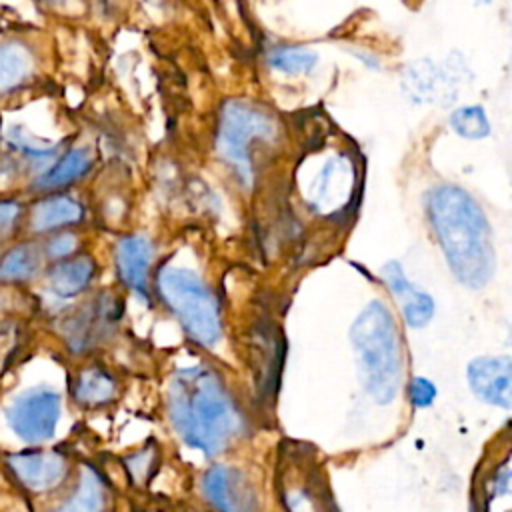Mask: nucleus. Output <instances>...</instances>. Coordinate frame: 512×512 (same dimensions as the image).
<instances>
[{"instance_id":"obj_1","label":"nucleus","mask_w":512,"mask_h":512,"mask_svg":"<svg viewBox=\"0 0 512 512\" xmlns=\"http://www.w3.org/2000/svg\"><path fill=\"white\" fill-rule=\"evenodd\" d=\"M426 212L452 274L468 288L486 286L496 258L480 204L460 186L440 184L428 192Z\"/></svg>"},{"instance_id":"obj_2","label":"nucleus","mask_w":512,"mask_h":512,"mask_svg":"<svg viewBox=\"0 0 512 512\" xmlns=\"http://www.w3.org/2000/svg\"><path fill=\"white\" fill-rule=\"evenodd\" d=\"M168 412L176 434L192 448L214 456L242 430V416L220 376L206 366L182 368L168 390Z\"/></svg>"},{"instance_id":"obj_3","label":"nucleus","mask_w":512,"mask_h":512,"mask_svg":"<svg viewBox=\"0 0 512 512\" xmlns=\"http://www.w3.org/2000/svg\"><path fill=\"white\" fill-rule=\"evenodd\" d=\"M350 340L360 358L364 390L378 404L392 402L400 388L402 354L390 310L378 300L370 302L354 320Z\"/></svg>"},{"instance_id":"obj_4","label":"nucleus","mask_w":512,"mask_h":512,"mask_svg":"<svg viewBox=\"0 0 512 512\" xmlns=\"http://www.w3.org/2000/svg\"><path fill=\"white\" fill-rule=\"evenodd\" d=\"M156 286L194 342L200 346H214L218 342L222 334L218 302L198 274L178 266H164L158 272Z\"/></svg>"},{"instance_id":"obj_5","label":"nucleus","mask_w":512,"mask_h":512,"mask_svg":"<svg viewBox=\"0 0 512 512\" xmlns=\"http://www.w3.org/2000/svg\"><path fill=\"white\" fill-rule=\"evenodd\" d=\"M270 136H274V122L268 114L246 100L232 98L224 102L218 120L216 148L246 186L252 182V142Z\"/></svg>"},{"instance_id":"obj_6","label":"nucleus","mask_w":512,"mask_h":512,"mask_svg":"<svg viewBox=\"0 0 512 512\" xmlns=\"http://www.w3.org/2000/svg\"><path fill=\"white\" fill-rule=\"evenodd\" d=\"M62 412V398L48 386H34L18 392L4 408L6 426L28 446H38L54 438Z\"/></svg>"},{"instance_id":"obj_7","label":"nucleus","mask_w":512,"mask_h":512,"mask_svg":"<svg viewBox=\"0 0 512 512\" xmlns=\"http://www.w3.org/2000/svg\"><path fill=\"white\" fill-rule=\"evenodd\" d=\"M6 470L30 494H44L62 484L68 474V460L58 450L24 448L4 456Z\"/></svg>"},{"instance_id":"obj_8","label":"nucleus","mask_w":512,"mask_h":512,"mask_svg":"<svg viewBox=\"0 0 512 512\" xmlns=\"http://www.w3.org/2000/svg\"><path fill=\"white\" fill-rule=\"evenodd\" d=\"M202 492L218 512H254L256 492L248 476L228 464L212 466L202 478Z\"/></svg>"},{"instance_id":"obj_9","label":"nucleus","mask_w":512,"mask_h":512,"mask_svg":"<svg viewBox=\"0 0 512 512\" xmlns=\"http://www.w3.org/2000/svg\"><path fill=\"white\" fill-rule=\"evenodd\" d=\"M496 452L478 470V512H510V442L504 440Z\"/></svg>"},{"instance_id":"obj_10","label":"nucleus","mask_w":512,"mask_h":512,"mask_svg":"<svg viewBox=\"0 0 512 512\" xmlns=\"http://www.w3.org/2000/svg\"><path fill=\"white\" fill-rule=\"evenodd\" d=\"M468 384L472 392L500 408H510L512 400V368L508 358L484 356L476 358L468 364Z\"/></svg>"},{"instance_id":"obj_11","label":"nucleus","mask_w":512,"mask_h":512,"mask_svg":"<svg viewBox=\"0 0 512 512\" xmlns=\"http://www.w3.org/2000/svg\"><path fill=\"white\" fill-rule=\"evenodd\" d=\"M84 208L82 204L68 196L58 192H48L46 196L32 202V206L26 210L24 224L30 234L44 236L68 226H74L82 222Z\"/></svg>"},{"instance_id":"obj_12","label":"nucleus","mask_w":512,"mask_h":512,"mask_svg":"<svg viewBox=\"0 0 512 512\" xmlns=\"http://www.w3.org/2000/svg\"><path fill=\"white\" fill-rule=\"evenodd\" d=\"M402 90L406 96L416 104H428V102H446L448 92L454 96V80L446 74V70L438 68L434 62L422 58L414 60L406 66L402 74Z\"/></svg>"},{"instance_id":"obj_13","label":"nucleus","mask_w":512,"mask_h":512,"mask_svg":"<svg viewBox=\"0 0 512 512\" xmlns=\"http://www.w3.org/2000/svg\"><path fill=\"white\" fill-rule=\"evenodd\" d=\"M382 278L388 284L390 292L394 294L398 306L402 308V316L412 328H422L430 322L434 314V302L432 298L418 290L406 276L398 262H388L382 268Z\"/></svg>"},{"instance_id":"obj_14","label":"nucleus","mask_w":512,"mask_h":512,"mask_svg":"<svg viewBox=\"0 0 512 512\" xmlns=\"http://www.w3.org/2000/svg\"><path fill=\"white\" fill-rule=\"evenodd\" d=\"M152 244L146 236H124L116 244V268L120 280L138 296L148 298V270Z\"/></svg>"},{"instance_id":"obj_15","label":"nucleus","mask_w":512,"mask_h":512,"mask_svg":"<svg viewBox=\"0 0 512 512\" xmlns=\"http://www.w3.org/2000/svg\"><path fill=\"white\" fill-rule=\"evenodd\" d=\"M96 272V262L88 254L68 256L46 268V286L58 298H74L82 294Z\"/></svg>"},{"instance_id":"obj_16","label":"nucleus","mask_w":512,"mask_h":512,"mask_svg":"<svg viewBox=\"0 0 512 512\" xmlns=\"http://www.w3.org/2000/svg\"><path fill=\"white\" fill-rule=\"evenodd\" d=\"M36 72V52L22 38L0 40V96L22 88Z\"/></svg>"},{"instance_id":"obj_17","label":"nucleus","mask_w":512,"mask_h":512,"mask_svg":"<svg viewBox=\"0 0 512 512\" xmlns=\"http://www.w3.org/2000/svg\"><path fill=\"white\" fill-rule=\"evenodd\" d=\"M112 306L104 300H94L82 308H78L72 316H68L62 324L64 340L70 350L84 352L88 350L98 336L106 330Z\"/></svg>"},{"instance_id":"obj_18","label":"nucleus","mask_w":512,"mask_h":512,"mask_svg":"<svg viewBox=\"0 0 512 512\" xmlns=\"http://www.w3.org/2000/svg\"><path fill=\"white\" fill-rule=\"evenodd\" d=\"M46 262L42 246L34 240H20L0 252V284L16 286L32 282Z\"/></svg>"},{"instance_id":"obj_19","label":"nucleus","mask_w":512,"mask_h":512,"mask_svg":"<svg viewBox=\"0 0 512 512\" xmlns=\"http://www.w3.org/2000/svg\"><path fill=\"white\" fill-rule=\"evenodd\" d=\"M92 154L88 148H68L60 154L44 172L32 180L36 192H56L64 186L74 184L92 168Z\"/></svg>"},{"instance_id":"obj_20","label":"nucleus","mask_w":512,"mask_h":512,"mask_svg":"<svg viewBox=\"0 0 512 512\" xmlns=\"http://www.w3.org/2000/svg\"><path fill=\"white\" fill-rule=\"evenodd\" d=\"M106 508V484L102 476L86 466L80 472L74 492L56 508L46 512H104Z\"/></svg>"},{"instance_id":"obj_21","label":"nucleus","mask_w":512,"mask_h":512,"mask_svg":"<svg viewBox=\"0 0 512 512\" xmlns=\"http://www.w3.org/2000/svg\"><path fill=\"white\" fill-rule=\"evenodd\" d=\"M114 394H116V382L100 366L82 368L72 382V396L76 404L86 408L106 404L114 398Z\"/></svg>"},{"instance_id":"obj_22","label":"nucleus","mask_w":512,"mask_h":512,"mask_svg":"<svg viewBox=\"0 0 512 512\" xmlns=\"http://www.w3.org/2000/svg\"><path fill=\"white\" fill-rule=\"evenodd\" d=\"M268 66L286 76H304L318 66V54L300 46H278L268 52Z\"/></svg>"},{"instance_id":"obj_23","label":"nucleus","mask_w":512,"mask_h":512,"mask_svg":"<svg viewBox=\"0 0 512 512\" xmlns=\"http://www.w3.org/2000/svg\"><path fill=\"white\" fill-rule=\"evenodd\" d=\"M448 124L458 136H462L466 140H480V138H486L490 134L488 116H486L484 108L478 106V104L456 108L450 114Z\"/></svg>"},{"instance_id":"obj_24","label":"nucleus","mask_w":512,"mask_h":512,"mask_svg":"<svg viewBox=\"0 0 512 512\" xmlns=\"http://www.w3.org/2000/svg\"><path fill=\"white\" fill-rule=\"evenodd\" d=\"M26 206L14 196H0V242L16 236L24 224Z\"/></svg>"},{"instance_id":"obj_25","label":"nucleus","mask_w":512,"mask_h":512,"mask_svg":"<svg viewBox=\"0 0 512 512\" xmlns=\"http://www.w3.org/2000/svg\"><path fill=\"white\" fill-rule=\"evenodd\" d=\"M78 236L70 230H56V232H50L48 238L44 240L42 246V254L46 260L50 262H56V260H62V258H68V256H74V252L78 250Z\"/></svg>"},{"instance_id":"obj_26","label":"nucleus","mask_w":512,"mask_h":512,"mask_svg":"<svg viewBox=\"0 0 512 512\" xmlns=\"http://www.w3.org/2000/svg\"><path fill=\"white\" fill-rule=\"evenodd\" d=\"M408 394H410V402H412L414 408H426V406H430V404L434 402V398H436V386H434L430 380H426V378H422V376H416V378L410 382Z\"/></svg>"},{"instance_id":"obj_27","label":"nucleus","mask_w":512,"mask_h":512,"mask_svg":"<svg viewBox=\"0 0 512 512\" xmlns=\"http://www.w3.org/2000/svg\"><path fill=\"white\" fill-rule=\"evenodd\" d=\"M44 2H48V4H58V2H64V0H44Z\"/></svg>"},{"instance_id":"obj_28","label":"nucleus","mask_w":512,"mask_h":512,"mask_svg":"<svg viewBox=\"0 0 512 512\" xmlns=\"http://www.w3.org/2000/svg\"><path fill=\"white\" fill-rule=\"evenodd\" d=\"M480 2H484V4H490V0H480Z\"/></svg>"}]
</instances>
